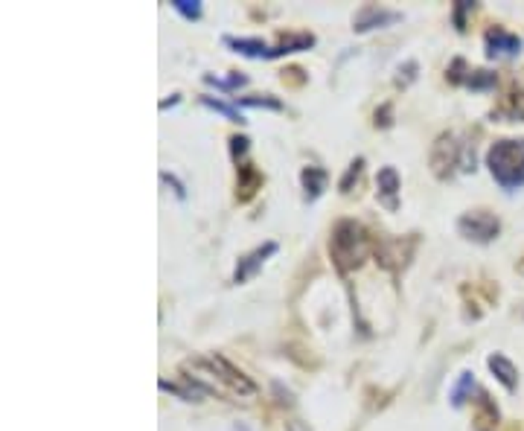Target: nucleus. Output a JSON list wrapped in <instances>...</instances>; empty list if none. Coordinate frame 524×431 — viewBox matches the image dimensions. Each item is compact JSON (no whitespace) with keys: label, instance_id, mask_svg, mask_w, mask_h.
Masks as SVG:
<instances>
[{"label":"nucleus","instance_id":"23","mask_svg":"<svg viewBox=\"0 0 524 431\" xmlns=\"http://www.w3.org/2000/svg\"><path fill=\"white\" fill-rule=\"evenodd\" d=\"M248 149H251V140H248L245 134H233V137H231V155H233L236 163L248 155Z\"/></svg>","mask_w":524,"mask_h":431},{"label":"nucleus","instance_id":"2","mask_svg":"<svg viewBox=\"0 0 524 431\" xmlns=\"http://www.w3.org/2000/svg\"><path fill=\"white\" fill-rule=\"evenodd\" d=\"M329 254L335 268L341 274L356 271L361 262L370 254V236H367L364 225H359L356 219H341L332 228V239H329Z\"/></svg>","mask_w":524,"mask_h":431},{"label":"nucleus","instance_id":"27","mask_svg":"<svg viewBox=\"0 0 524 431\" xmlns=\"http://www.w3.org/2000/svg\"><path fill=\"white\" fill-rule=\"evenodd\" d=\"M390 105H381V111H376V126H381V129H388L390 126Z\"/></svg>","mask_w":524,"mask_h":431},{"label":"nucleus","instance_id":"18","mask_svg":"<svg viewBox=\"0 0 524 431\" xmlns=\"http://www.w3.org/2000/svg\"><path fill=\"white\" fill-rule=\"evenodd\" d=\"M204 82H207V85H213L216 91H239V88L248 85V76L239 73V71H233L231 76H224V79H219L213 73H204Z\"/></svg>","mask_w":524,"mask_h":431},{"label":"nucleus","instance_id":"22","mask_svg":"<svg viewBox=\"0 0 524 431\" xmlns=\"http://www.w3.org/2000/svg\"><path fill=\"white\" fill-rule=\"evenodd\" d=\"M361 169H364V158H356L350 166H347V172H344V178H341V192H350L352 190V181H359V175H361Z\"/></svg>","mask_w":524,"mask_h":431},{"label":"nucleus","instance_id":"30","mask_svg":"<svg viewBox=\"0 0 524 431\" xmlns=\"http://www.w3.org/2000/svg\"><path fill=\"white\" fill-rule=\"evenodd\" d=\"M178 102H181V96H178V93H172V96H169V100H163V102H161V111L172 108V105H178Z\"/></svg>","mask_w":524,"mask_h":431},{"label":"nucleus","instance_id":"25","mask_svg":"<svg viewBox=\"0 0 524 431\" xmlns=\"http://www.w3.org/2000/svg\"><path fill=\"white\" fill-rule=\"evenodd\" d=\"M469 12H475V3H466V0H460V3L455 6V26H458L460 33L466 30V15H469Z\"/></svg>","mask_w":524,"mask_h":431},{"label":"nucleus","instance_id":"8","mask_svg":"<svg viewBox=\"0 0 524 431\" xmlns=\"http://www.w3.org/2000/svg\"><path fill=\"white\" fill-rule=\"evenodd\" d=\"M484 44H487L489 59H513V55L521 53V38L501 30V26H489L484 35Z\"/></svg>","mask_w":524,"mask_h":431},{"label":"nucleus","instance_id":"9","mask_svg":"<svg viewBox=\"0 0 524 431\" xmlns=\"http://www.w3.org/2000/svg\"><path fill=\"white\" fill-rule=\"evenodd\" d=\"M399 190H402V178L396 172V166H381L376 175V196L388 210H399Z\"/></svg>","mask_w":524,"mask_h":431},{"label":"nucleus","instance_id":"24","mask_svg":"<svg viewBox=\"0 0 524 431\" xmlns=\"http://www.w3.org/2000/svg\"><path fill=\"white\" fill-rule=\"evenodd\" d=\"M161 181H163V184H166L169 190H172V192H175V196H178L181 201H183V199H187V187H183V184H181V181H178V178H175L172 172H161Z\"/></svg>","mask_w":524,"mask_h":431},{"label":"nucleus","instance_id":"10","mask_svg":"<svg viewBox=\"0 0 524 431\" xmlns=\"http://www.w3.org/2000/svg\"><path fill=\"white\" fill-rule=\"evenodd\" d=\"M300 184H303V199L306 201H318L323 196V190H327V184H329V172L320 169V166H303Z\"/></svg>","mask_w":524,"mask_h":431},{"label":"nucleus","instance_id":"21","mask_svg":"<svg viewBox=\"0 0 524 431\" xmlns=\"http://www.w3.org/2000/svg\"><path fill=\"white\" fill-rule=\"evenodd\" d=\"M172 9L187 21H201V15H204L201 0H172Z\"/></svg>","mask_w":524,"mask_h":431},{"label":"nucleus","instance_id":"17","mask_svg":"<svg viewBox=\"0 0 524 431\" xmlns=\"http://www.w3.org/2000/svg\"><path fill=\"white\" fill-rule=\"evenodd\" d=\"M198 102H201L204 108H213L216 111V114H224V117H228L231 122H239V126H242V122H248L242 114H239V108L236 105H231V102H222V100H216V96H198Z\"/></svg>","mask_w":524,"mask_h":431},{"label":"nucleus","instance_id":"7","mask_svg":"<svg viewBox=\"0 0 524 431\" xmlns=\"http://www.w3.org/2000/svg\"><path fill=\"white\" fill-rule=\"evenodd\" d=\"M277 251H280V245H277V242H262L260 248H253L251 254L239 257L236 271H233V283H236V286H239V283H248L251 277L265 266V259H268V257H274Z\"/></svg>","mask_w":524,"mask_h":431},{"label":"nucleus","instance_id":"4","mask_svg":"<svg viewBox=\"0 0 524 431\" xmlns=\"http://www.w3.org/2000/svg\"><path fill=\"white\" fill-rule=\"evenodd\" d=\"M463 146L458 143V134H451V131H446V134H440L437 137V143L431 146V155H428V163H431V172L440 178V181H446L451 172H455V166H463Z\"/></svg>","mask_w":524,"mask_h":431},{"label":"nucleus","instance_id":"13","mask_svg":"<svg viewBox=\"0 0 524 431\" xmlns=\"http://www.w3.org/2000/svg\"><path fill=\"white\" fill-rule=\"evenodd\" d=\"M236 169H239L236 199H239V201H248V199H253V192H257V190L262 187V175H260L257 169H253L251 163H239Z\"/></svg>","mask_w":524,"mask_h":431},{"label":"nucleus","instance_id":"12","mask_svg":"<svg viewBox=\"0 0 524 431\" xmlns=\"http://www.w3.org/2000/svg\"><path fill=\"white\" fill-rule=\"evenodd\" d=\"M224 44L239 55H248V59H271V44H265L262 38H233V35H228Z\"/></svg>","mask_w":524,"mask_h":431},{"label":"nucleus","instance_id":"16","mask_svg":"<svg viewBox=\"0 0 524 431\" xmlns=\"http://www.w3.org/2000/svg\"><path fill=\"white\" fill-rule=\"evenodd\" d=\"M379 262L385 268H399V266H405V257L408 254H402V242L399 239H390V242H385V248H379Z\"/></svg>","mask_w":524,"mask_h":431},{"label":"nucleus","instance_id":"5","mask_svg":"<svg viewBox=\"0 0 524 431\" xmlns=\"http://www.w3.org/2000/svg\"><path fill=\"white\" fill-rule=\"evenodd\" d=\"M458 233L463 236V239L484 245V242H492L495 236L501 233V221L489 210H469V213H463L458 219Z\"/></svg>","mask_w":524,"mask_h":431},{"label":"nucleus","instance_id":"29","mask_svg":"<svg viewBox=\"0 0 524 431\" xmlns=\"http://www.w3.org/2000/svg\"><path fill=\"white\" fill-rule=\"evenodd\" d=\"M286 431H311L306 423H300V420H291V423H286Z\"/></svg>","mask_w":524,"mask_h":431},{"label":"nucleus","instance_id":"6","mask_svg":"<svg viewBox=\"0 0 524 431\" xmlns=\"http://www.w3.org/2000/svg\"><path fill=\"white\" fill-rule=\"evenodd\" d=\"M402 21V12H393L385 6H376V3H367L356 12L352 18V30L356 33H370V30H385V26Z\"/></svg>","mask_w":524,"mask_h":431},{"label":"nucleus","instance_id":"28","mask_svg":"<svg viewBox=\"0 0 524 431\" xmlns=\"http://www.w3.org/2000/svg\"><path fill=\"white\" fill-rule=\"evenodd\" d=\"M274 391L280 394V402H282V405H291V394H289V391L282 394V385H280V382H274Z\"/></svg>","mask_w":524,"mask_h":431},{"label":"nucleus","instance_id":"19","mask_svg":"<svg viewBox=\"0 0 524 431\" xmlns=\"http://www.w3.org/2000/svg\"><path fill=\"white\" fill-rule=\"evenodd\" d=\"M495 82H498V76L492 71H466V76H463V85L472 91H489V88H495Z\"/></svg>","mask_w":524,"mask_h":431},{"label":"nucleus","instance_id":"3","mask_svg":"<svg viewBox=\"0 0 524 431\" xmlns=\"http://www.w3.org/2000/svg\"><path fill=\"white\" fill-rule=\"evenodd\" d=\"M487 166L501 190L513 192L524 187V137H504L495 140L487 152Z\"/></svg>","mask_w":524,"mask_h":431},{"label":"nucleus","instance_id":"15","mask_svg":"<svg viewBox=\"0 0 524 431\" xmlns=\"http://www.w3.org/2000/svg\"><path fill=\"white\" fill-rule=\"evenodd\" d=\"M472 391H475V373L463 370V373H460V379L455 382V387H451V394H449L451 408H463V405H466V399H472Z\"/></svg>","mask_w":524,"mask_h":431},{"label":"nucleus","instance_id":"14","mask_svg":"<svg viewBox=\"0 0 524 431\" xmlns=\"http://www.w3.org/2000/svg\"><path fill=\"white\" fill-rule=\"evenodd\" d=\"M315 47V35L311 33H289L280 38V44L271 47V59H280V55L289 53H300V50H311Z\"/></svg>","mask_w":524,"mask_h":431},{"label":"nucleus","instance_id":"11","mask_svg":"<svg viewBox=\"0 0 524 431\" xmlns=\"http://www.w3.org/2000/svg\"><path fill=\"white\" fill-rule=\"evenodd\" d=\"M487 365H489V370H492V376L498 379L509 394H513L516 387H518V370H516L513 361H509L507 356H501V353H492V356L487 358Z\"/></svg>","mask_w":524,"mask_h":431},{"label":"nucleus","instance_id":"20","mask_svg":"<svg viewBox=\"0 0 524 431\" xmlns=\"http://www.w3.org/2000/svg\"><path fill=\"white\" fill-rule=\"evenodd\" d=\"M239 105L245 108H268V111H282V102L277 100V96L265 93V96H236Z\"/></svg>","mask_w":524,"mask_h":431},{"label":"nucleus","instance_id":"1","mask_svg":"<svg viewBox=\"0 0 524 431\" xmlns=\"http://www.w3.org/2000/svg\"><path fill=\"white\" fill-rule=\"evenodd\" d=\"M181 370L187 373V382H192L204 396L216 394L219 387H228V391L239 394V396H253L257 394V385H253L239 367H233L224 356H198L183 361Z\"/></svg>","mask_w":524,"mask_h":431},{"label":"nucleus","instance_id":"26","mask_svg":"<svg viewBox=\"0 0 524 431\" xmlns=\"http://www.w3.org/2000/svg\"><path fill=\"white\" fill-rule=\"evenodd\" d=\"M417 67H419L417 62H408L405 67H399V76H396V82H399V85H408V82L417 76Z\"/></svg>","mask_w":524,"mask_h":431}]
</instances>
